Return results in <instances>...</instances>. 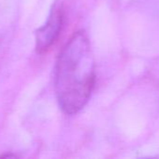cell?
I'll return each instance as SVG.
<instances>
[{
  "instance_id": "obj_1",
  "label": "cell",
  "mask_w": 159,
  "mask_h": 159,
  "mask_svg": "<svg viewBox=\"0 0 159 159\" xmlns=\"http://www.w3.org/2000/svg\"><path fill=\"white\" fill-rule=\"evenodd\" d=\"M58 104L67 115H75L87 103L96 83L95 63L84 31L76 32L61 50L54 69Z\"/></svg>"
},
{
  "instance_id": "obj_2",
  "label": "cell",
  "mask_w": 159,
  "mask_h": 159,
  "mask_svg": "<svg viewBox=\"0 0 159 159\" xmlns=\"http://www.w3.org/2000/svg\"><path fill=\"white\" fill-rule=\"evenodd\" d=\"M64 24V9L61 1H55L52 7L46 23L36 32V51L47 52L57 41Z\"/></svg>"
}]
</instances>
